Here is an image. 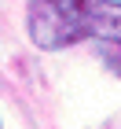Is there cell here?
Wrapping results in <instances>:
<instances>
[{
	"label": "cell",
	"instance_id": "cell-1",
	"mask_svg": "<svg viewBox=\"0 0 121 129\" xmlns=\"http://www.w3.org/2000/svg\"><path fill=\"white\" fill-rule=\"evenodd\" d=\"M26 33L40 52H59L77 41L121 44V0H30Z\"/></svg>",
	"mask_w": 121,
	"mask_h": 129
},
{
	"label": "cell",
	"instance_id": "cell-2",
	"mask_svg": "<svg viewBox=\"0 0 121 129\" xmlns=\"http://www.w3.org/2000/svg\"><path fill=\"white\" fill-rule=\"evenodd\" d=\"M95 55L121 78V44H114V41H95Z\"/></svg>",
	"mask_w": 121,
	"mask_h": 129
}]
</instances>
